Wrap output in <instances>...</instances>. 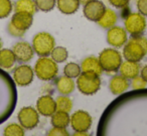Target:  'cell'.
Returning <instances> with one entry per match:
<instances>
[{
  "mask_svg": "<svg viewBox=\"0 0 147 136\" xmlns=\"http://www.w3.org/2000/svg\"><path fill=\"white\" fill-rule=\"evenodd\" d=\"M82 72H88V73H94L97 75H101L103 72V68L100 64V61L97 57L90 56L84 59L81 65Z\"/></svg>",
  "mask_w": 147,
  "mask_h": 136,
  "instance_id": "e0dca14e",
  "label": "cell"
},
{
  "mask_svg": "<svg viewBox=\"0 0 147 136\" xmlns=\"http://www.w3.org/2000/svg\"><path fill=\"white\" fill-rule=\"evenodd\" d=\"M36 110L43 116H51L57 111L55 100L49 95H43L37 99Z\"/></svg>",
  "mask_w": 147,
  "mask_h": 136,
  "instance_id": "5bb4252c",
  "label": "cell"
},
{
  "mask_svg": "<svg viewBox=\"0 0 147 136\" xmlns=\"http://www.w3.org/2000/svg\"><path fill=\"white\" fill-rule=\"evenodd\" d=\"M119 71L123 77L127 78V79H133L134 77L139 75L140 66H139L138 62L126 60L125 62L121 63L120 67H119Z\"/></svg>",
  "mask_w": 147,
  "mask_h": 136,
  "instance_id": "2e32d148",
  "label": "cell"
},
{
  "mask_svg": "<svg viewBox=\"0 0 147 136\" xmlns=\"http://www.w3.org/2000/svg\"><path fill=\"white\" fill-rule=\"evenodd\" d=\"M32 22V15L24 12H15L10 20V23L13 26L22 31H26L31 26Z\"/></svg>",
  "mask_w": 147,
  "mask_h": 136,
  "instance_id": "9a60e30c",
  "label": "cell"
},
{
  "mask_svg": "<svg viewBox=\"0 0 147 136\" xmlns=\"http://www.w3.org/2000/svg\"><path fill=\"white\" fill-rule=\"evenodd\" d=\"M1 48H2V40L0 38V50H1Z\"/></svg>",
  "mask_w": 147,
  "mask_h": 136,
  "instance_id": "74e56055",
  "label": "cell"
},
{
  "mask_svg": "<svg viewBox=\"0 0 147 136\" xmlns=\"http://www.w3.org/2000/svg\"><path fill=\"white\" fill-rule=\"evenodd\" d=\"M92 117L87 111L78 110L71 116L69 123L76 132H87L92 126Z\"/></svg>",
  "mask_w": 147,
  "mask_h": 136,
  "instance_id": "9c48e42d",
  "label": "cell"
},
{
  "mask_svg": "<svg viewBox=\"0 0 147 136\" xmlns=\"http://www.w3.org/2000/svg\"><path fill=\"white\" fill-rule=\"evenodd\" d=\"M7 29H8L9 34L12 35V36H14V37H21V36H23V35H24V33H25V31H22V30H19V29H17L16 27L13 26L10 22H9Z\"/></svg>",
  "mask_w": 147,
  "mask_h": 136,
  "instance_id": "d6a6232c",
  "label": "cell"
},
{
  "mask_svg": "<svg viewBox=\"0 0 147 136\" xmlns=\"http://www.w3.org/2000/svg\"><path fill=\"white\" fill-rule=\"evenodd\" d=\"M105 7L104 3L100 0H91L89 2H87L84 6V15L88 20L90 21H97L101 18V16L104 13Z\"/></svg>",
  "mask_w": 147,
  "mask_h": 136,
  "instance_id": "8fae6325",
  "label": "cell"
},
{
  "mask_svg": "<svg viewBox=\"0 0 147 136\" xmlns=\"http://www.w3.org/2000/svg\"><path fill=\"white\" fill-rule=\"evenodd\" d=\"M34 71L29 65H19L13 71V81L18 86H27L32 82Z\"/></svg>",
  "mask_w": 147,
  "mask_h": 136,
  "instance_id": "30bf717a",
  "label": "cell"
},
{
  "mask_svg": "<svg viewBox=\"0 0 147 136\" xmlns=\"http://www.w3.org/2000/svg\"><path fill=\"white\" fill-rule=\"evenodd\" d=\"M55 41L51 34L47 32H39L32 39V48L40 57L47 56L55 48Z\"/></svg>",
  "mask_w": 147,
  "mask_h": 136,
  "instance_id": "8992f818",
  "label": "cell"
},
{
  "mask_svg": "<svg viewBox=\"0 0 147 136\" xmlns=\"http://www.w3.org/2000/svg\"><path fill=\"white\" fill-rule=\"evenodd\" d=\"M89 1H91V0H80V3H84V4H86V3L89 2Z\"/></svg>",
  "mask_w": 147,
  "mask_h": 136,
  "instance_id": "8d00e7d4",
  "label": "cell"
},
{
  "mask_svg": "<svg viewBox=\"0 0 147 136\" xmlns=\"http://www.w3.org/2000/svg\"><path fill=\"white\" fill-rule=\"evenodd\" d=\"M63 73L65 76L71 78H78V76L82 73V69H81V66L79 64L75 62H69L63 68Z\"/></svg>",
  "mask_w": 147,
  "mask_h": 136,
  "instance_id": "4316f807",
  "label": "cell"
},
{
  "mask_svg": "<svg viewBox=\"0 0 147 136\" xmlns=\"http://www.w3.org/2000/svg\"><path fill=\"white\" fill-rule=\"evenodd\" d=\"M49 136H67L69 135V132L63 127H55V126H53V129L49 130Z\"/></svg>",
  "mask_w": 147,
  "mask_h": 136,
  "instance_id": "1f68e13d",
  "label": "cell"
},
{
  "mask_svg": "<svg viewBox=\"0 0 147 136\" xmlns=\"http://www.w3.org/2000/svg\"><path fill=\"white\" fill-rule=\"evenodd\" d=\"M117 20H118V17L117 14L112 10V9H105L104 13L101 16V18L99 19L97 22L103 28H111L116 24Z\"/></svg>",
  "mask_w": 147,
  "mask_h": 136,
  "instance_id": "7402d4cb",
  "label": "cell"
},
{
  "mask_svg": "<svg viewBox=\"0 0 147 136\" xmlns=\"http://www.w3.org/2000/svg\"><path fill=\"white\" fill-rule=\"evenodd\" d=\"M16 103V90L12 78L0 68V124L11 115Z\"/></svg>",
  "mask_w": 147,
  "mask_h": 136,
  "instance_id": "6da1fadb",
  "label": "cell"
},
{
  "mask_svg": "<svg viewBox=\"0 0 147 136\" xmlns=\"http://www.w3.org/2000/svg\"><path fill=\"white\" fill-rule=\"evenodd\" d=\"M36 8L42 12L51 11L55 6V0H34Z\"/></svg>",
  "mask_w": 147,
  "mask_h": 136,
  "instance_id": "f1b7e54d",
  "label": "cell"
},
{
  "mask_svg": "<svg viewBox=\"0 0 147 136\" xmlns=\"http://www.w3.org/2000/svg\"><path fill=\"white\" fill-rule=\"evenodd\" d=\"M110 90L113 94L115 95H119L125 92L129 88V82L128 79L123 77L122 75H116L112 77L110 80V84H109Z\"/></svg>",
  "mask_w": 147,
  "mask_h": 136,
  "instance_id": "ac0fdd59",
  "label": "cell"
},
{
  "mask_svg": "<svg viewBox=\"0 0 147 136\" xmlns=\"http://www.w3.org/2000/svg\"><path fill=\"white\" fill-rule=\"evenodd\" d=\"M140 73H141V77H142L143 79L147 82V64L144 65V66L142 67V69H141Z\"/></svg>",
  "mask_w": 147,
  "mask_h": 136,
  "instance_id": "d590c367",
  "label": "cell"
},
{
  "mask_svg": "<svg viewBox=\"0 0 147 136\" xmlns=\"http://www.w3.org/2000/svg\"><path fill=\"white\" fill-rule=\"evenodd\" d=\"M14 9L15 12H24L33 15L37 8L33 0H17Z\"/></svg>",
  "mask_w": 147,
  "mask_h": 136,
  "instance_id": "603a6c76",
  "label": "cell"
},
{
  "mask_svg": "<svg viewBox=\"0 0 147 136\" xmlns=\"http://www.w3.org/2000/svg\"><path fill=\"white\" fill-rule=\"evenodd\" d=\"M35 75L42 81H49L57 77L59 73V67L55 61L47 56H42L35 62Z\"/></svg>",
  "mask_w": 147,
  "mask_h": 136,
  "instance_id": "3957f363",
  "label": "cell"
},
{
  "mask_svg": "<svg viewBox=\"0 0 147 136\" xmlns=\"http://www.w3.org/2000/svg\"><path fill=\"white\" fill-rule=\"evenodd\" d=\"M77 87L81 93L85 95H93L97 93L101 87L100 75L94 73L83 72L78 76Z\"/></svg>",
  "mask_w": 147,
  "mask_h": 136,
  "instance_id": "277c9868",
  "label": "cell"
},
{
  "mask_svg": "<svg viewBox=\"0 0 147 136\" xmlns=\"http://www.w3.org/2000/svg\"><path fill=\"white\" fill-rule=\"evenodd\" d=\"M55 104H57V110H59V111H63L69 113L73 108V101L67 95L59 96L55 100Z\"/></svg>",
  "mask_w": 147,
  "mask_h": 136,
  "instance_id": "484cf974",
  "label": "cell"
},
{
  "mask_svg": "<svg viewBox=\"0 0 147 136\" xmlns=\"http://www.w3.org/2000/svg\"><path fill=\"white\" fill-rule=\"evenodd\" d=\"M15 55L10 49H2L0 50V68L10 69L15 64Z\"/></svg>",
  "mask_w": 147,
  "mask_h": 136,
  "instance_id": "44dd1931",
  "label": "cell"
},
{
  "mask_svg": "<svg viewBox=\"0 0 147 136\" xmlns=\"http://www.w3.org/2000/svg\"><path fill=\"white\" fill-rule=\"evenodd\" d=\"M146 84H147V82L139 75L132 79V87L134 88L135 90L144 89V88L146 87Z\"/></svg>",
  "mask_w": 147,
  "mask_h": 136,
  "instance_id": "4dcf8cb0",
  "label": "cell"
},
{
  "mask_svg": "<svg viewBox=\"0 0 147 136\" xmlns=\"http://www.w3.org/2000/svg\"><path fill=\"white\" fill-rule=\"evenodd\" d=\"M12 11V3L10 0H0V19L6 18Z\"/></svg>",
  "mask_w": 147,
  "mask_h": 136,
  "instance_id": "f546056e",
  "label": "cell"
},
{
  "mask_svg": "<svg viewBox=\"0 0 147 136\" xmlns=\"http://www.w3.org/2000/svg\"><path fill=\"white\" fill-rule=\"evenodd\" d=\"M55 85L59 90V93L63 95H69L75 90V81L73 78L67 77V76H61V77L57 78L55 81Z\"/></svg>",
  "mask_w": 147,
  "mask_h": 136,
  "instance_id": "d6986e66",
  "label": "cell"
},
{
  "mask_svg": "<svg viewBox=\"0 0 147 136\" xmlns=\"http://www.w3.org/2000/svg\"><path fill=\"white\" fill-rule=\"evenodd\" d=\"M12 51L15 55L16 60L20 62H27L33 58L34 50L32 46L26 41H19L12 47Z\"/></svg>",
  "mask_w": 147,
  "mask_h": 136,
  "instance_id": "7c38bea8",
  "label": "cell"
},
{
  "mask_svg": "<svg viewBox=\"0 0 147 136\" xmlns=\"http://www.w3.org/2000/svg\"><path fill=\"white\" fill-rule=\"evenodd\" d=\"M99 61L102 66L103 70L106 72H116L119 70L121 63H122V57L119 51L116 49L106 48L100 53Z\"/></svg>",
  "mask_w": 147,
  "mask_h": 136,
  "instance_id": "5b68a950",
  "label": "cell"
},
{
  "mask_svg": "<svg viewBox=\"0 0 147 136\" xmlns=\"http://www.w3.org/2000/svg\"><path fill=\"white\" fill-rule=\"evenodd\" d=\"M147 54V38L137 35L126 43L123 50V56L126 60L139 62Z\"/></svg>",
  "mask_w": 147,
  "mask_h": 136,
  "instance_id": "7a4b0ae2",
  "label": "cell"
},
{
  "mask_svg": "<svg viewBox=\"0 0 147 136\" xmlns=\"http://www.w3.org/2000/svg\"><path fill=\"white\" fill-rule=\"evenodd\" d=\"M51 55V59L53 61H55L57 63H63L67 59L69 52H67V49L65 47L57 46L53 49Z\"/></svg>",
  "mask_w": 147,
  "mask_h": 136,
  "instance_id": "d4e9b609",
  "label": "cell"
},
{
  "mask_svg": "<svg viewBox=\"0 0 147 136\" xmlns=\"http://www.w3.org/2000/svg\"><path fill=\"white\" fill-rule=\"evenodd\" d=\"M137 8L139 13L147 16V0H137Z\"/></svg>",
  "mask_w": 147,
  "mask_h": 136,
  "instance_id": "836d02e7",
  "label": "cell"
},
{
  "mask_svg": "<svg viewBox=\"0 0 147 136\" xmlns=\"http://www.w3.org/2000/svg\"><path fill=\"white\" fill-rule=\"evenodd\" d=\"M130 0H109V2L116 8H123L125 6H128V3Z\"/></svg>",
  "mask_w": 147,
  "mask_h": 136,
  "instance_id": "e575fe53",
  "label": "cell"
},
{
  "mask_svg": "<svg viewBox=\"0 0 147 136\" xmlns=\"http://www.w3.org/2000/svg\"><path fill=\"white\" fill-rule=\"evenodd\" d=\"M107 41L110 45L114 47H121L127 41V31L119 26H113L108 30Z\"/></svg>",
  "mask_w": 147,
  "mask_h": 136,
  "instance_id": "4fadbf2b",
  "label": "cell"
},
{
  "mask_svg": "<svg viewBox=\"0 0 147 136\" xmlns=\"http://www.w3.org/2000/svg\"><path fill=\"white\" fill-rule=\"evenodd\" d=\"M59 10L63 14H73L80 7V0H57Z\"/></svg>",
  "mask_w": 147,
  "mask_h": 136,
  "instance_id": "ffe728a7",
  "label": "cell"
},
{
  "mask_svg": "<svg viewBox=\"0 0 147 136\" xmlns=\"http://www.w3.org/2000/svg\"><path fill=\"white\" fill-rule=\"evenodd\" d=\"M5 136H23L24 135V128L20 124L11 123L4 128Z\"/></svg>",
  "mask_w": 147,
  "mask_h": 136,
  "instance_id": "83f0119b",
  "label": "cell"
},
{
  "mask_svg": "<svg viewBox=\"0 0 147 136\" xmlns=\"http://www.w3.org/2000/svg\"><path fill=\"white\" fill-rule=\"evenodd\" d=\"M69 119H71V117H69L67 112L57 110V111L51 115V124H53L55 127L67 128V126L69 124Z\"/></svg>",
  "mask_w": 147,
  "mask_h": 136,
  "instance_id": "cb8c5ba5",
  "label": "cell"
},
{
  "mask_svg": "<svg viewBox=\"0 0 147 136\" xmlns=\"http://www.w3.org/2000/svg\"><path fill=\"white\" fill-rule=\"evenodd\" d=\"M17 118L24 129H33L37 126L39 122V113L33 107L27 106L19 110Z\"/></svg>",
  "mask_w": 147,
  "mask_h": 136,
  "instance_id": "ba28073f",
  "label": "cell"
},
{
  "mask_svg": "<svg viewBox=\"0 0 147 136\" xmlns=\"http://www.w3.org/2000/svg\"><path fill=\"white\" fill-rule=\"evenodd\" d=\"M125 28L133 36L141 35L146 28V20L141 13H130L125 18Z\"/></svg>",
  "mask_w": 147,
  "mask_h": 136,
  "instance_id": "52a82bcc",
  "label": "cell"
}]
</instances>
